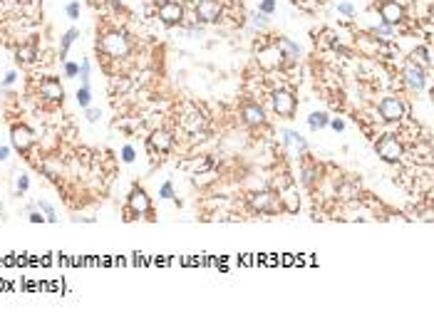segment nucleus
<instances>
[{"instance_id": "7c9ffc66", "label": "nucleus", "mask_w": 434, "mask_h": 322, "mask_svg": "<svg viewBox=\"0 0 434 322\" xmlns=\"http://www.w3.org/2000/svg\"><path fill=\"white\" fill-rule=\"evenodd\" d=\"M65 13H67V18H70V20H79V3H77V0H72V3H67Z\"/></svg>"}, {"instance_id": "39448f33", "label": "nucleus", "mask_w": 434, "mask_h": 322, "mask_svg": "<svg viewBox=\"0 0 434 322\" xmlns=\"http://www.w3.org/2000/svg\"><path fill=\"white\" fill-rule=\"evenodd\" d=\"M402 75H404V82H407V87L412 92H422L427 87V70L422 65H417L415 60L404 65V72Z\"/></svg>"}, {"instance_id": "9d476101", "label": "nucleus", "mask_w": 434, "mask_h": 322, "mask_svg": "<svg viewBox=\"0 0 434 322\" xmlns=\"http://www.w3.org/2000/svg\"><path fill=\"white\" fill-rule=\"evenodd\" d=\"M221 18V3L219 0H199L196 5V20L199 22H216Z\"/></svg>"}, {"instance_id": "0eeeda50", "label": "nucleus", "mask_w": 434, "mask_h": 322, "mask_svg": "<svg viewBox=\"0 0 434 322\" xmlns=\"http://www.w3.org/2000/svg\"><path fill=\"white\" fill-rule=\"evenodd\" d=\"M10 144H13L15 152L25 154L33 144H35V132H33L30 127H25V124H15V127L10 129Z\"/></svg>"}, {"instance_id": "20e7f679", "label": "nucleus", "mask_w": 434, "mask_h": 322, "mask_svg": "<svg viewBox=\"0 0 434 322\" xmlns=\"http://www.w3.org/2000/svg\"><path fill=\"white\" fill-rule=\"evenodd\" d=\"M102 52H107L110 57H124L129 52V40L124 38L122 33H110L102 38Z\"/></svg>"}, {"instance_id": "412c9836", "label": "nucleus", "mask_w": 434, "mask_h": 322, "mask_svg": "<svg viewBox=\"0 0 434 322\" xmlns=\"http://www.w3.org/2000/svg\"><path fill=\"white\" fill-rule=\"evenodd\" d=\"M77 104H79V107H82V109H87V107H90V102H92V90H90V87H82V84H79V90H77Z\"/></svg>"}, {"instance_id": "c9c22d12", "label": "nucleus", "mask_w": 434, "mask_h": 322, "mask_svg": "<svg viewBox=\"0 0 434 322\" xmlns=\"http://www.w3.org/2000/svg\"><path fill=\"white\" fill-rule=\"evenodd\" d=\"M328 127H333V132H342V129H345V122H342V119H338V116H335V119L330 116Z\"/></svg>"}, {"instance_id": "cd10ccee", "label": "nucleus", "mask_w": 434, "mask_h": 322, "mask_svg": "<svg viewBox=\"0 0 434 322\" xmlns=\"http://www.w3.org/2000/svg\"><path fill=\"white\" fill-rule=\"evenodd\" d=\"M15 189H18V196L28 193V189H30V176H28V173H20V176H18V184H15Z\"/></svg>"}, {"instance_id": "a878e982", "label": "nucleus", "mask_w": 434, "mask_h": 322, "mask_svg": "<svg viewBox=\"0 0 434 322\" xmlns=\"http://www.w3.org/2000/svg\"><path fill=\"white\" fill-rule=\"evenodd\" d=\"M251 25H253V27H258V30L268 27V15L261 13V10H258V13H253V15H251Z\"/></svg>"}, {"instance_id": "aec40b11", "label": "nucleus", "mask_w": 434, "mask_h": 322, "mask_svg": "<svg viewBox=\"0 0 434 322\" xmlns=\"http://www.w3.org/2000/svg\"><path fill=\"white\" fill-rule=\"evenodd\" d=\"M38 211H42V216H45V221H50V223H57V211L55 206L50 203V201H38Z\"/></svg>"}, {"instance_id": "ddd939ff", "label": "nucleus", "mask_w": 434, "mask_h": 322, "mask_svg": "<svg viewBox=\"0 0 434 322\" xmlns=\"http://www.w3.org/2000/svg\"><path fill=\"white\" fill-rule=\"evenodd\" d=\"M379 18H382L385 25H392V27H395L397 22L404 20V8H402L397 0H387V3L379 8Z\"/></svg>"}, {"instance_id": "bb28decb", "label": "nucleus", "mask_w": 434, "mask_h": 322, "mask_svg": "<svg viewBox=\"0 0 434 322\" xmlns=\"http://www.w3.org/2000/svg\"><path fill=\"white\" fill-rule=\"evenodd\" d=\"M372 35L375 38H382V40H390L392 38V25H377V27H372Z\"/></svg>"}, {"instance_id": "f257e3e1", "label": "nucleus", "mask_w": 434, "mask_h": 322, "mask_svg": "<svg viewBox=\"0 0 434 322\" xmlns=\"http://www.w3.org/2000/svg\"><path fill=\"white\" fill-rule=\"evenodd\" d=\"M375 149H377L379 159L387 161V164H397V161L402 159V154H404V149H402V144H399V139H397L395 134H385V136L377 141Z\"/></svg>"}, {"instance_id": "423d86ee", "label": "nucleus", "mask_w": 434, "mask_h": 322, "mask_svg": "<svg viewBox=\"0 0 434 322\" xmlns=\"http://www.w3.org/2000/svg\"><path fill=\"white\" fill-rule=\"evenodd\" d=\"M127 206H129V213H134V216H149L151 218V198H149V193L144 189H139V186H134L129 191Z\"/></svg>"}, {"instance_id": "b1692460", "label": "nucleus", "mask_w": 434, "mask_h": 322, "mask_svg": "<svg viewBox=\"0 0 434 322\" xmlns=\"http://www.w3.org/2000/svg\"><path fill=\"white\" fill-rule=\"evenodd\" d=\"M315 176H318V166H305V169H303V184L313 189V184H315Z\"/></svg>"}, {"instance_id": "5701e85b", "label": "nucleus", "mask_w": 434, "mask_h": 322, "mask_svg": "<svg viewBox=\"0 0 434 322\" xmlns=\"http://www.w3.org/2000/svg\"><path fill=\"white\" fill-rule=\"evenodd\" d=\"M77 77H79V84H82V87H90V60H85V62L79 65Z\"/></svg>"}, {"instance_id": "4be33fe9", "label": "nucleus", "mask_w": 434, "mask_h": 322, "mask_svg": "<svg viewBox=\"0 0 434 322\" xmlns=\"http://www.w3.org/2000/svg\"><path fill=\"white\" fill-rule=\"evenodd\" d=\"M412 57H415V62H419L424 70H427V67H429V62H432V57H429V50H427V47L415 50V55H412Z\"/></svg>"}, {"instance_id": "7ed1b4c3", "label": "nucleus", "mask_w": 434, "mask_h": 322, "mask_svg": "<svg viewBox=\"0 0 434 322\" xmlns=\"http://www.w3.org/2000/svg\"><path fill=\"white\" fill-rule=\"evenodd\" d=\"M248 203H251V209L258 211V213H276V211H281V198L276 193H270V191L253 193L248 198Z\"/></svg>"}, {"instance_id": "c85d7f7f", "label": "nucleus", "mask_w": 434, "mask_h": 322, "mask_svg": "<svg viewBox=\"0 0 434 322\" xmlns=\"http://www.w3.org/2000/svg\"><path fill=\"white\" fill-rule=\"evenodd\" d=\"M176 193H174V184L167 181V184H161V189H159V198H164V201H171Z\"/></svg>"}, {"instance_id": "f03ea898", "label": "nucleus", "mask_w": 434, "mask_h": 322, "mask_svg": "<svg viewBox=\"0 0 434 322\" xmlns=\"http://www.w3.org/2000/svg\"><path fill=\"white\" fill-rule=\"evenodd\" d=\"M281 136H283V149H285V154H288L290 159H301V156L308 154V141H305L298 132H293V129H283Z\"/></svg>"}, {"instance_id": "f3484780", "label": "nucleus", "mask_w": 434, "mask_h": 322, "mask_svg": "<svg viewBox=\"0 0 434 322\" xmlns=\"http://www.w3.org/2000/svg\"><path fill=\"white\" fill-rule=\"evenodd\" d=\"M77 38H79V30H77V27H70V30L62 35V42H60V60H62V62L67 60V52H70V47L77 42Z\"/></svg>"}, {"instance_id": "4c0bfd02", "label": "nucleus", "mask_w": 434, "mask_h": 322, "mask_svg": "<svg viewBox=\"0 0 434 322\" xmlns=\"http://www.w3.org/2000/svg\"><path fill=\"white\" fill-rule=\"evenodd\" d=\"M10 159V147H0V161H8Z\"/></svg>"}, {"instance_id": "393cba45", "label": "nucleus", "mask_w": 434, "mask_h": 322, "mask_svg": "<svg viewBox=\"0 0 434 322\" xmlns=\"http://www.w3.org/2000/svg\"><path fill=\"white\" fill-rule=\"evenodd\" d=\"M18 60H20V62H33V60H35V47H33V45L20 47V50H18Z\"/></svg>"}, {"instance_id": "f8f14e48", "label": "nucleus", "mask_w": 434, "mask_h": 322, "mask_svg": "<svg viewBox=\"0 0 434 322\" xmlns=\"http://www.w3.org/2000/svg\"><path fill=\"white\" fill-rule=\"evenodd\" d=\"M40 95H42V99H47V102H62L65 99V87L60 84V79L47 77V79L40 82Z\"/></svg>"}, {"instance_id": "dca6fc26", "label": "nucleus", "mask_w": 434, "mask_h": 322, "mask_svg": "<svg viewBox=\"0 0 434 322\" xmlns=\"http://www.w3.org/2000/svg\"><path fill=\"white\" fill-rule=\"evenodd\" d=\"M258 62L263 65V67H281L283 65V52H281V47H273V50H265L258 55Z\"/></svg>"}, {"instance_id": "6ab92c4d", "label": "nucleus", "mask_w": 434, "mask_h": 322, "mask_svg": "<svg viewBox=\"0 0 434 322\" xmlns=\"http://www.w3.org/2000/svg\"><path fill=\"white\" fill-rule=\"evenodd\" d=\"M328 122H330V116H328L325 112H313L310 116H308V127H310L313 132L325 129V127H328Z\"/></svg>"}, {"instance_id": "4468645a", "label": "nucleus", "mask_w": 434, "mask_h": 322, "mask_svg": "<svg viewBox=\"0 0 434 322\" xmlns=\"http://www.w3.org/2000/svg\"><path fill=\"white\" fill-rule=\"evenodd\" d=\"M171 147H174V136H171V132H167V129H154V132H151V136H149L151 152L167 154V152H171Z\"/></svg>"}, {"instance_id": "2eb2a0df", "label": "nucleus", "mask_w": 434, "mask_h": 322, "mask_svg": "<svg viewBox=\"0 0 434 322\" xmlns=\"http://www.w3.org/2000/svg\"><path fill=\"white\" fill-rule=\"evenodd\" d=\"M243 119H246V124H251V127H261V124H265V114L258 104H246Z\"/></svg>"}, {"instance_id": "a211bd4d", "label": "nucleus", "mask_w": 434, "mask_h": 322, "mask_svg": "<svg viewBox=\"0 0 434 322\" xmlns=\"http://www.w3.org/2000/svg\"><path fill=\"white\" fill-rule=\"evenodd\" d=\"M278 47H281L283 57H288L290 62H298V60H301V47H298V45H295L290 38H281Z\"/></svg>"}, {"instance_id": "f704fd0d", "label": "nucleus", "mask_w": 434, "mask_h": 322, "mask_svg": "<svg viewBox=\"0 0 434 322\" xmlns=\"http://www.w3.org/2000/svg\"><path fill=\"white\" fill-rule=\"evenodd\" d=\"M134 159H137L134 149H132V147H124V149H122V161H124V164H132Z\"/></svg>"}, {"instance_id": "9b49d317", "label": "nucleus", "mask_w": 434, "mask_h": 322, "mask_svg": "<svg viewBox=\"0 0 434 322\" xmlns=\"http://www.w3.org/2000/svg\"><path fill=\"white\" fill-rule=\"evenodd\" d=\"M159 20L164 25H179L184 20V8L181 3H174V0H167L159 5Z\"/></svg>"}, {"instance_id": "c756f323", "label": "nucleus", "mask_w": 434, "mask_h": 322, "mask_svg": "<svg viewBox=\"0 0 434 322\" xmlns=\"http://www.w3.org/2000/svg\"><path fill=\"white\" fill-rule=\"evenodd\" d=\"M276 8H278V5H276V0H261V3H258V10L265 13V15H273V13H276Z\"/></svg>"}, {"instance_id": "1a4fd4ad", "label": "nucleus", "mask_w": 434, "mask_h": 322, "mask_svg": "<svg viewBox=\"0 0 434 322\" xmlns=\"http://www.w3.org/2000/svg\"><path fill=\"white\" fill-rule=\"evenodd\" d=\"M379 116L385 122H399L404 116V102L399 97H385L379 102Z\"/></svg>"}, {"instance_id": "e433bc0d", "label": "nucleus", "mask_w": 434, "mask_h": 322, "mask_svg": "<svg viewBox=\"0 0 434 322\" xmlns=\"http://www.w3.org/2000/svg\"><path fill=\"white\" fill-rule=\"evenodd\" d=\"M30 221H33V223H42V221H45L42 211H38V209H33V211H30Z\"/></svg>"}, {"instance_id": "6e6552de", "label": "nucleus", "mask_w": 434, "mask_h": 322, "mask_svg": "<svg viewBox=\"0 0 434 322\" xmlns=\"http://www.w3.org/2000/svg\"><path fill=\"white\" fill-rule=\"evenodd\" d=\"M273 112L278 114V116H285V119H293V114H295V97L290 95L288 90H278V92H273Z\"/></svg>"}, {"instance_id": "72a5a7b5", "label": "nucleus", "mask_w": 434, "mask_h": 322, "mask_svg": "<svg viewBox=\"0 0 434 322\" xmlns=\"http://www.w3.org/2000/svg\"><path fill=\"white\" fill-rule=\"evenodd\" d=\"M77 72H79V65L65 60V77H77Z\"/></svg>"}, {"instance_id": "473e14b6", "label": "nucleus", "mask_w": 434, "mask_h": 322, "mask_svg": "<svg viewBox=\"0 0 434 322\" xmlns=\"http://www.w3.org/2000/svg\"><path fill=\"white\" fill-rule=\"evenodd\" d=\"M85 116H87V122H90V124H97V122H99V116H102V112H99V109H92V107H87V109H85Z\"/></svg>"}, {"instance_id": "2f4dec72", "label": "nucleus", "mask_w": 434, "mask_h": 322, "mask_svg": "<svg viewBox=\"0 0 434 322\" xmlns=\"http://www.w3.org/2000/svg\"><path fill=\"white\" fill-rule=\"evenodd\" d=\"M338 13L340 15H345V18H352V15H355V8H352L350 3H338Z\"/></svg>"}]
</instances>
